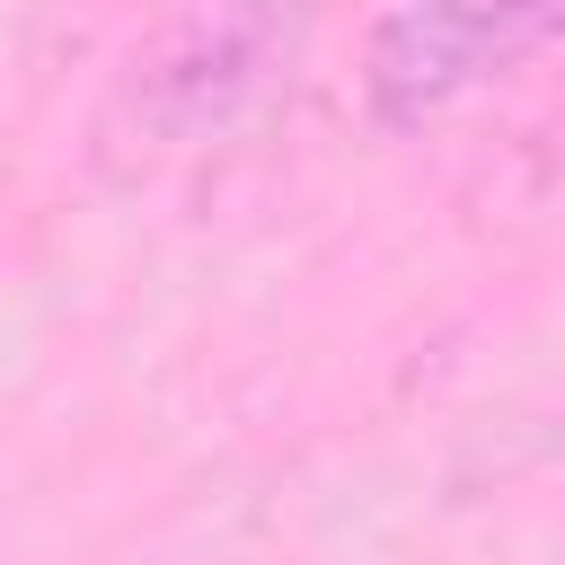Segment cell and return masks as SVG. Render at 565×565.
<instances>
[{
  "label": "cell",
  "instance_id": "7a4b0ae2",
  "mask_svg": "<svg viewBox=\"0 0 565 565\" xmlns=\"http://www.w3.org/2000/svg\"><path fill=\"white\" fill-rule=\"evenodd\" d=\"M547 44H565V0H397L362 44V106L380 132H424Z\"/></svg>",
  "mask_w": 565,
  "mask_h": 565
},
{
  "label": "cell",
  "instance_id": "6da1fadb",
  "mask_svg": "<svg viewBox=\"0 0 565 565\" xmlns=\"http://www.w3.org/2000/svg\"><path fill=\"white\" fill-rule=\"evenodd\" d=\"M327 0H177L97 106V168L141 177L194 141L238 132L309 53Z\"/></svg>",
  "mask_w": 565,
  "mask_h": 565
}]
</instances>
